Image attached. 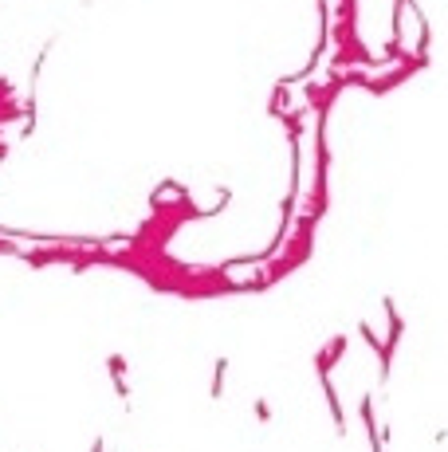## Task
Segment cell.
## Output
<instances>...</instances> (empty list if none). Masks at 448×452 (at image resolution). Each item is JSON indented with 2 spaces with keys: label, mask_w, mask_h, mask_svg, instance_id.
Here are the masks:
<instances>
[{
  "label": "cell",
  "mask_w": 448,
  "mask_h": 452,
  "mask_svg": "<svg viewBox=\"0 0 448 452\" xmlns=\"http://www.w3.org/2000/svg\"><path fill=\"white\" fill-rule=\"evenodd\" d=\"M256 421H271V409H267V401H256Z\"/></svg>",
  "instance_id": "obj_1"
},
{
  "label": "cell",
  "mask_w": 448,
  "mask_h": 452,
  "mask_svg": "<svg viewBox=\"0 0 448 452\" xmlns=\"http://www.w3.org/2000/svg\"><path fill=\"white\" fill-rule=\"evenodd\" d=\"M107 449V444H102V440H95V444H91V452H102Z\"/></svg>",
  "instance_id": "obj_2"
}]
</instances>
